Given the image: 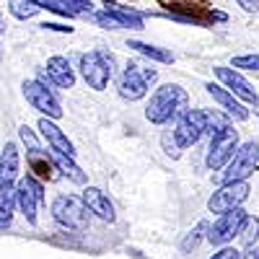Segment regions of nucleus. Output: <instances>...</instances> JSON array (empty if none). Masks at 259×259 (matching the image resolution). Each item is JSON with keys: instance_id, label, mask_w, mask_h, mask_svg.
<instances>
[{"instance_id": "5701e85b", "label": "nucleus", "mask_w": 259, "mask_h": 259, "mask_svg": "<svg viewBox=\"0 0 259 259\" xmlns=\"http://www.w3.org/2000/svg\"><path fill=\"white\" fill-rule=\"evenodd\" d=\"M39 8H41V6H36L34 0H11V3H8L11 16H16V18H21V21L34 18V16L39 13Z\"/></svg>"}, {"instance_id": "2f4dec72", "label": "nucleus", "mask_w": 259, "mask_h": 259, "mask_svg": "<svg viewBox=\"0 0 259 259\" xmlns=\"http://www.w3.org/2000/svg\"><path fill=\"white\" fill-rule=\"evenodd\" d=\"M41 26H45L47 31H73V26H60V24H41Z\"/></svg>"}, {"instance_id": "20e7f679", "label": "nucleus", "mask_w": 259, "mask_h": 259, "mask_svg": "<svg viewBox=\"0 0 259 259\" xmlns=\"http://www.w3.org/2000/svg\"><path fill=\"white\" fill-rule=\"evenodd\" d=\"M239 150V130L233 124L215 133L210 138V148H207V168L210 171H221L231 163V158Z\"/></svg>"}, {"instance_id": "39448f33", "label": "nucleus", "mask_w": 259, "mask_h": 259, "mask_svg": "<svg viewBox=\"0 0 259 259\" xmlns=\"http://www.w3.org/2000/svg\"><path fill=\"white\" fill-rule=\"evenodd\" d=\"M156 78H158L156 70L143 68V65H138V62H130L124 68V73L119 75V85H117L119 96L124 101H138V99H143L148 94L150 83H153Z\"/></svg>"}, {"instance_id": "bb28decb", "label": "nucleus", "mask_w": 259, "mask_h": 259, "mask_svg": "<svg viewBox=\"0 0 259 259\" xmlns=\"http://www.w3.org/2000/svg\"><path fill=\"white\" fill-rule=\"evenodd\" d=\"M233 68L256 70L259 73V55H239V57H233Z\"/></svg>"}, {"instance_id": "4468645a", "label": "nucleus", "mask_w": 259, "mask_h": 259, "mask_svg": "<svg viewBox=\"0 0 259 259\" xmlns=\"http://www.w3.org/2000/svg\"><path fill=\"white\" fill-rule=\"evenodd\" d=\"M39 133H41V138L47 140V145H50L52 150H60V153L70 156V158H75V156H78L75 145H73V143L68 140V135H65L62 130L55 124V119L41 117V119H39Z\"/></svg>"}, {"instance_id": "7c9ffc66", "label": "nucleus", "mask_w": 259, "mask_h": 259, "mask_svg": "<svg viewBox=\"0 0 259 259\" xmlns=\"http://www.w3.org/2000/svg\"><path fill=\"white\" fill-rule=\"evenodd\" d=\"M239 6L244 11H249V13H256L259 11V0H239Z\"/></svg>"}, {"instance_id": "f03ea898", "label": "nucleus", "mask_w": 259, "mask_h": 259, "mask_svg": "<svg viewBox=\"0 0 259 259\" xmlns=\"http://www.w3.org/2000/svg\"><path fill=\"white\" fill-rule=\"evenodd\" d=\"M80 73L89 83V89L94 91H104L109 80L114 78V55H109L106 50H96L80 57Z\"/></svg>"}, {"instance_id": "a878e982", "label": "nucleus", "mask_w": 259, "mask_h": 259, "mask_svg": "<svg viewBox=\"0 0 259 259\" xmlns=\"http://www.w3.org/2000/svg\"><path fill=\"white\" fill-rule=\"evenodd\" d=\"M161 143H163V150H166V156H171V158H179L182 156V145H179V140H177V135H174V130L171 133H163V138H161Z\"/></svg>"}, {"instance_id": "f704fd0d", "label": "nucleus", "mask_w": 259, "mask_h": 259, "mask_svg": "<svg viewBox=\"0 0 259 259\" xmlns=\"http://www.w3.org/2000/svg\"><path fill=\"white\" fill-rule=\"evenodd\" d=\"M0 31H3V13H0Z\"/></svg>"}, {"instance_id": "6e6552de", "label": "nucleus", "mask_w": 259, "mask_h": 259, "mask_svg": "<svg viewBox=\"0 0 259 259\" xmlns=\"http://www.w3.org/2000/svg\"><path fill=\"white\" fill-rule=\"evenodd\" d=\"M244 221H246V210H241V207L221 212L218 218H215V223L207 228V241L212 246H226L228 241H233L236 236L241 233Z\"/></svg>"}, {"instance_id": "aec40b11", "label": "nucleus", "mask_w": 259, "mask_h": 259, "mask_svg": "<svg viewBox=\"0 0 259 259\" xmlns=\"http://www.w3.org/2000/svg\"><path fill=\"white\" fill-rule=\"evenodd\" d=\"M16 207H18L16 184H0V228H8L11 226Z\"/></svg>"}, {"instance_id": "c85d7f7f", "label": "nucleus", "mask_w": 259, "mask_h": 259, "mask_svg": "<svg viewBox=\"0 0 259 259\" xmlns=\"http://www.w3.org/2000/svg\"><path fill=\"white\" fill-rule=\"evenodd\" d=\"M18 135H21V140H24V143L29 145V150H34V148H41V145H39V140H36V135L31 133V130H29L26 124H21V130H18Z\"/></svg>"}, {"instance_id": "4be33fe9", "label": "nucleus", "mask_w": 259, "mask_h": 259, "mask_svg": "<svg viewBox=\"0 0 259 259\" xmlns=\"http://www.w3.org/2000/svg\"><path fill=\"white\" fill-rule=\"evenodd\" d=\"M34 3L47 8V11H55L60 16H78V13L85 11V6L75 3V0H34Z\"/></svg>"}, {"instance_id": "7ed1b4c3", "label": "nucleus", "mask_w": 259, "mask_h": 259, "mask_svg": "<svg viewBox=\"0 0 259 259\" xmlns=\"http://www.w3.org/2000/svg\"><path fill=\"white\" fill-rule=\"evenodd\" d=\"M89 205L83 202V197H73V194H60L52 202V218L70 231H83L89 226Z\"/></svg>"}, {"instance_id": "473e14b6", "label": "nucleus", "mask_w": 259, "mask_h": 259, "mask_svg": "<svg viewBox=\"0 0 259 259\" xmlns=\"http://www.w3.org/2000/svg\"><path fill=\"white\" fill-rule=\"evenodd\" d=\"M251 259H259V249L256 246H251Z\"/></svg>"}, {"instance_id": "9d476101", "label": "nucleus", "mask_w": 259, "mask_h": 259, "mask_svg": "<svg viewBox=\"0 0 259 259\" xmlns=\"http://www.w3.org/2000/svg\"><path fill=\"white\" fill-rule=\"evenodd\" d=\"M174 135L179 140L182 148H192L197 145L202 135H207V112L202 109H187L174 127Z\"/></svg>"}, {"instance_id": "9b49d317", "label": "nucleus", "mask_w": 259, "mask_h": 259, "mask_svg": "<svg viewBox=\"0 0 259 259\" xmlns=\"http://www.w3.org/2000/svg\"><path fill=\"white\" fill-rule=\"evenodd\" d=\"M45 68H47L45 73H39L41 83H52V85H57V89H73L75 85V70H73L68 57L55 55V57L47 60Z\"/></svg>"}, {"instance_id": "cd10ccee", "label": "nucleus", "mask_w": 259, "mask_h": 259, "mask_svg": "<svg viewBox=\"0 0 259 259\" xmlns=\"http://www.w3.org/2000/svg\"><path fill=\"white\" fill-rule=\"evenodd\" d=\"M24 182L31 187V192L36 194V200H39V205L45 202V187H41V182H39V177H34V174H26L24 177Z\"/></svg>"}, {"instance_id": "1a4fd4ad", "label": "nucleus", "mask_w": 259, "mask_h": 259, "mask_svg": "<svg viewBox=\"0 0 259 259\" xmlns=\"http://www.w3.org/2000/svg\"><path fill=\"white\" fill-rule=\"evenodd\" d=\"M24 96H26V101L34 106L41 117H50V119H60L62 117V106H60L55 91L47 89V83H41V80H26L24 83Z\"/></svg>"}, {"instance_id": "412c9836", "label": "nucleus", "mask_w": 259, "mask_h": 259, "mask_svg": "<svg viewBox=\"0 0 259 259\" xmlns=\"http://www.w3.org/2000/svg\"><path fill=\"white\" fill-rule=\"evenodd\" d=\"M127 47L135 50V52H140V55H145V57H150V60H156V62H166V65L174 62V55H171L168 50H163V47H156V45H145V41L130 39Z\"/></svg>"}, {"instance_id": "a211bd4d", "label": "nucleus", "mask_w": 259, "mask_h": 259, "mask_svg": "<svg viewBox=\"0 0 259 259\" xmlns=\"http://www.w3.org/2000/svg\"><path fill=\"white\" fill-rule=\"evenodd\" d=\"M16 200H18V210H21V215L26 218V223H36V207H39V200H36V194L31 192V187L21 179L18 184H16Z\"/></svg>"}, {"instance_id": "f8f14e48", "label": "nucleus", "mask_w": 259, "mask_h": 259, "mask_svg": "<svg viewBox=\"0 0 259 259\" xmlns=\"http://www.w3.org/2000/svg\"><path fill=\"white\" fill-rule=\"evenodd\" d=\"M215 75H218V80L226 85L231 94H236L239 99H244V101H249V104H259L256 89H254V85H251L239 70H236V68H215Z\"/></svg>"}, {"instance_id": "2eb2a0df", "label": "nucleus", "mask_w": 259, "mask_h": 259, "mask_svg": "<svg viewBox=\"0 0 259 259\" xmlns=\"http://www.w3.org/2000/svg\"><path fill=\"white\" fill-rule=\"evenodd\" d=\"M83 202L89 205V210L96 215V218H101V221H106V223H114V221H117L114 205H112V200L104 194V189H99V187H85V189H83Z\"/></svg>"}, {"instance_id": "c756f323", "label": "nucleus", "mask_w": 259, "mask_h": 259, "mask_svg": "<svg viewBox=\"0 0 259 259\" xmlns=\"http://www.w3.org/2000/svg\"><path fill=\"white\" fill-rule=\"evenodd\" d=\"M210 259H241V254H239V249H233V246H223L218 254H212Z\"/></svg>"}, {"instance_id": "393cba45", "label": "nucleus", "mask_w": 259, "mask_h": 259, "mask_svg": "<svg viewBox=\"0 0 259 259\" xmlns=\"http://www.w3.org/2000/svg\"><path fill=\"white\" fill-rule=\"evenodd\" d=\"M207 228H210V226H207L205 221H200L197 226H194V228L184 236V241H182V251H187V254H189L192 249H197V244L202 241V233H205Z\"/></svg>"}, {"instance_id": "6ab92c4d", "label": "nucleus", "mask_w": 259, "mask_h": 259, "mask_svg": "<svg viewBox=\"0 0 259 259\" xmlns=\"http://www.w3.org/2000/svg\"><path fill=\"white\" fill-rule=\"evenodd\" d=\"M50 153H52V161H55L57 171H62V174L68 177L70 182H75V184H85V182H89V177H85V171L75 163V158H70V156L60 153V150H52V148H50Z\"/></svg>"}, {"instance_id": "f257e3e1", "label": "nucleus", "mask_w": 259, "mask_h": 259, "mask_svg": "<svg viewBox=\"0 0 259 259\" xmlns=\"http://www.w3.org/2000/svg\"><path fill=\"white\" fill-rule=\"evenodd\" d=\"M189 94L177 83H166L153 91L148 106H145V119L153 124H166L171 119H179L189 109Z\"/></svg>"}, {"instance_id": "ddd939ff", "label": "nucleus", "mask_w": 259, "mask_h": 259, "mask_svg": "<svg viewBox=\"0 0 259 259\" xmlns=\"http://www.w3.org/2000/svg\"><path fill=\"white\" fill-rule=\"evenodd\" d=\"M205 89H207V94H210L215 101L223 106L226 114H228L231 119H236V122H246V119H249V109L239 101V96H236V94H231L228 89H223V85H218V83H207Z\"/></svg>"}, {"instance_id": "423d86ee", "label": "nucleus", "mask_w": 259, "mask_h": 259, "mask_svg": "<svg viewBox=\"0 0 259 259\" xmlns=\"http://www.w3.org/2000/svg\"><path fill=\"white\" fill-rule=\"evenodd\" d=\"M259 166V143L256 140H249L244 145H239L236 156L231 158V163L226 166V171L221 174V184L226 182H244L249 179Z\"/></svg>"}, {"instance_id": "72a5a7b5", "label": "nucleus", "mask_w": 259, "mask_h": 259, "mask_svg": "<svg viewBox=\"0 0 259 259\" xmlns=\"http://www.w3.org/2000/svg\"><path fill=\"white\" fill-rule=\"evenodd\" d=\"M75 3H80V6H85V8H89V3H91V0H75Z\"/></svg>"}, {"instance_id": "b1692460", "label": "nucleus", "mask_w": 259, "mask_h": 259, "mask_svg": "<svg viewBox=\"0 0 259 259\" xmlns=\"http://www.w3.org/2000/svg\"><path fill=\"white\" fill-rule=\"evenodd\" d=\"M239 239H241L244 246H254V241L259 239V218H256V215H246Z\"/></svg>"}, {"instance_id": "f3484780", "label": "nucleus", "mask_w": 259, "mask_h": 259, "mask_svg": "<svg viewBox=\"0 0 259 259\" xmlns=\"http://www.w3.org/2000/svg\"><path fill=\"white\" fill-rule=\"evenodd\" d=\"M29 166H31V171H34V177H39V179H55V161H52V153L50 150H41V148H34V150H29Z\"/></svg>"}, {"instance_id": "0eeeda50", "label": "nucleus", "mask_w": 259, "mask_h": 259, "mask_svg": "<svg viewBox=\"0 0 259 259\" xmlns=\"http://www.w3.org/2000/svg\"><path fill=\"white\" fill-rule=\"evenodd\" d=\"M249 192H251L249 179H244V182H226V184H221L218 189L212 192V197L207 200V210L215 212V215H221L226 210L241 207L249 200Z\"/></svg>"}, {"instance_id": "dca6fc26", "label": "nucleus", "mask_w": 259, "mask_h": 259, "mask_svg": "<svg viewBox=\"0 0 259 259\" xmlns=\"http://www.w3.org/2000/svg\"><path fill=\"white\" fill-rule=\"evenodd\" d=\"M21 168V153L16 143H6L3 153H0V184H13Z\"/></svg>"}]
</instances>
